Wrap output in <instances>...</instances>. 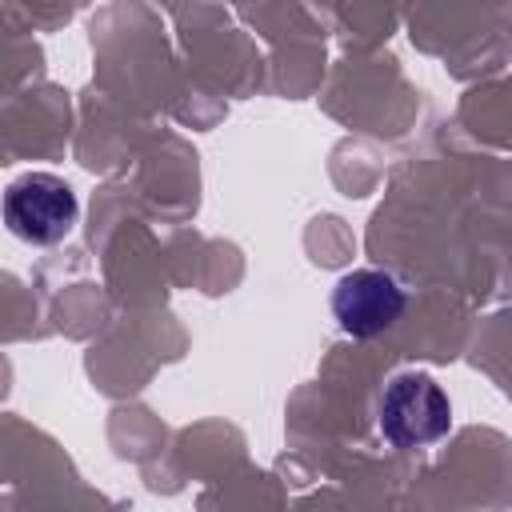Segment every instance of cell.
<instances>
[{
  "instance_id": "obj_1",
  "label": "cell",
  "mask_w": 512,
  "mask_h": 512,
  "mask_svg": "<svg viewBox=\"0 0 512 512\" xmlns=\"http://www.w3.org/2000/svg\"><path fill=\"white\" fill-rule=\"evenodd\" d=\"M452 408L428 372H400L380 396V432L392 448H424L448 436Z\"/></svg>"
},
{
  "instance_id": "obj_2",
  "label": "cell",
  "mask_w": 512,
  "mask_h": 512,
  "mask_svg": "<svg viewBox=\"0 0 512 512\" xmlns=\"http://www.w3.org/2000/svg\"><path fill=\"white\" fill-rule=\"evenodd\" d=\"M76 192L52 172H28L4 192V224L28 244H56L76 224Z\"/></svg>"
},
{
  "instance_id": "obj_3",
  "label": "cell",
  "mask_w": 512,
  "mask_h": 512,
  "mask_svg": "<svg viewBox=\"0 0 512 512\" xmlns=\"http://www.w3.org/2000/svg\"><path fill=\"white\" fill-rule=\"evenodd\" d=\"M400 312H404V288L388 272L356 268V272L340 276L332 288V316L356 340L392 328L400 320Z\"/></svg>"
}]
</instances>
